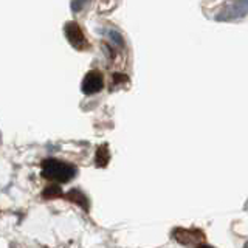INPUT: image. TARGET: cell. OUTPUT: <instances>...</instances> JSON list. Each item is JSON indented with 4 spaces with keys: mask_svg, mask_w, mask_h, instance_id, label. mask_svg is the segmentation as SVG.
Here are the masks:
<instances>
[{
    "mask_svg": "<svg viewBox=\"0 0 248 248\" xmlns=\"http://www.w3.org/2000/svg\"><path fill=\"white\" fill-rule=\"evenodd\" d=\"M42 174L45 178H50V180L65 183L75 177L76 169L72 165H68V163L59 160H45L42 165Z\"/></svg>",
    "mask_w": 248,
    "mask_h": 248,
    "instance_id": "1",
    "label": "cell"
},
{
    "mask_svg": "<svg viewBox=\"0 0 248 248\" xmlns=\"http://www.w3.org/2000/svg\"><path fill=\"white\" fill-rule=\"evenodd\" d=\"M65 34L68 37V42L72 44L75 48L78 50H84L87 48L89 44L85 41V36L82 33V30L79 28V25L75 22H68L65 25Z\"/></svg>",
    "mask_w": 248,
    "mask_h": 248,
    "instance_id": "3",
    "label": "cell"
},
{
    "mask_svg": "<svg viewBox=\"0 0 248 248\" xmlns=\"http://www.w3.org/2000/svg\"><path fill=\"white\" fill-rule=\"evenodd\" d=\"M103 87H104V79H103V75H101L98 70H92V72L85 75L82 81V92L85 95L98 93L103 90Z\"/></svg>",
    "mask_w": 248,
    "mask_h": 248,
    "instance_id": "2",
    "label": "cell"
}]
</instances>
